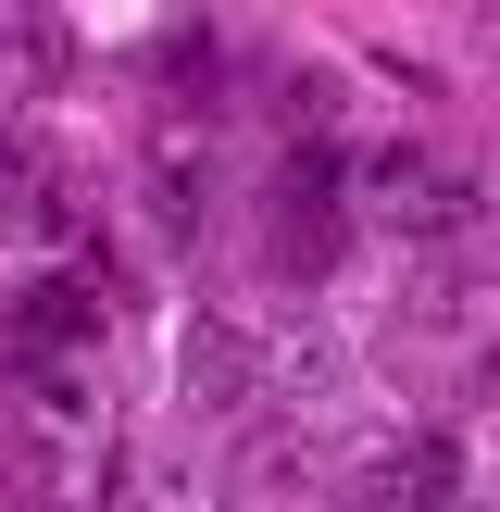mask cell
Instances as JSON below:
<instances>
[{
  "mask_svg": "<svg viewBox=\"0 0 500 512\" xmlns=\"http://www.w3.org/2000/svg\"><path fill=\"white\" fill-rule=\"evenodd\" d=\"M488 175L438 163V150H363V225H388L400 250H463L488 225Z\"/></svg>",
  "mask_w": 500,
  "mask_h": 512,
  "instance_id": "obj_1",
  "label": "cell"
},
{
  "mask_svg": "<svg viewBox=\"0 0 500 512\" xmlns=\"http://www.w3.org/2000/svg\"><path fill=\"white\" fill-rule=\"evenodd\" d=\"M263 375H275V350L250 338L238 313H188V338H175V400H188V413H250Z\"/></svg>",
  "mask_w": 500,
  "mask_h": 512,
  "instance_id": "obj_2",
  "label": "cell"
},
{
  "mask_svg": "<svg viewBox=\"0 0 500 512\" xmlns=\"http://www.w3.org/2000/svg\"><path fill=\"white\" fill-rule=\"evenodd\" d=\"M100 325H113V300H100L88 275H38V288L0 313V338H13V363H88Z\"/></svg>",
  "mask_w": 500,
  "mask_h": 512,
  "instance_id": "obj_3",
  "label": "cell"
},
{
  "mask_svg": "<svg viewBox=\"0 0 500 512\" xmlns=\"http://www.w3.org/2000/svg\"><path fill=\"white\" fill-rule=\"evenodd\" d=\"M463 500V438H400L363 475V512H450Z\"/></svg>",
  "mask_w": 500,
  "mask_h": 512,
  "instance_id": "obj_4",
  "label": "cell"
},
{
  "mask_svg": "<svg viewBox=\"0 0 500 512\" xmlns=\"http://www.w3.org/2000/svg\"><path fill=\"white\" fill-rule=\"evenodd\" d=\"M13 388H25V413L50 438H100V375L88 363H13Z\"/></svg>",
  "mask_w": 500,
  "mask_h": 512,
  "instance_id": "obj_5",
  "label": "cell"
},
{
  "mask_svg": "<svg viewBox=\"0 0 500 512\" xmlns=\"http://www.w3.org/2000/svg\"><path fill=\"white\" fill-rule=\"evenodd\" d=\"M275 388H338V338H325V325H300V338L275 350Z\"/></svg>",
  "mask_w": 500,
  "mask_h": 512,
  "instance_id": "obj_6",
  "label": "cell"
},
{
  "mask_svg": "<svg viewBox=\"0 0 500 512\" xmlns=\"http://www.w3.org/2000/svg\"><path fill=\"white\" fill-rule=\"evenodd\" d=\"M150 200H163V225H200V200H213V188H200L188 163H163V175H150Z\"/></svg>",
  "mask_w": 500,
  "mask_h": 512,
  "instance_id": "obj_7",
  "label": "cell"
},
{
  "mask_svg": "<svg viewBox=\"0 0 500 512\" xmlns=\"http://www.w3.org/2000/svg\"><path fill=\"white\" fill-rule=\"evenodd\" d=\"M350 512H363V500H350Z\"/></svg>",
  "mask_w": 500,
  "mask_h": 512,
  "instance_id": "obj_8",
  "label": "cell"
}]
</instances>
